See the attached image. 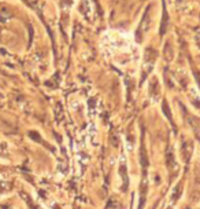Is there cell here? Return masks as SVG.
<instances>
[{
	"label": "cell",
	"mask_w": 200,
	"mask_h": 209,
	"mask_svg": "<svg viewBox=\"0 0 200 209\" xmlns=\"http://www.w3.org/2000/svg\"><path fill=\"white\" fill-rule=\"evenodd\" d=\"M148 11H149V7L147 8V11H145L144 17H143V21H141V23H140V28L137 29V40H139V41H141L143 40V35H144V32L148 30Z\"/></svg>",
	"instance_id": "cell-1"
},
{
	"label": "cell",
	"mask_w": 200,
	"mask_h": 209,
	"mask_svg": "<svg viewBox=\"0 0 200 209\" xmlns=\"http://www.w3.org/2000/svg\"><path fill=\"white\" fill-rule=\"evenodd\" d=\"M166 161H167L169 169H171V168H173V175H175V173H177V171H178V165H177V162H175V160H174V154H173V150H170V149L167 150V154H166Z\"/></svg>",
	"instance_id": "cell-2"
},
{
	"label": "cell",
	"mask_w": 200,
	"mask_h": 209,
	"mask_svg": "<svg viewBox=\"0 0 200 209\" xmlns=\"http://www.w3.org/2000/svg\"><path fill=\"white\" fill-rule=\"evenodd\" d=\"M167 25H169V15H167V10H166V4H165V2H163V18H162V21H160V29H159L160 36H163L166 33Z\"/></svg>",
	"instance_id": "cell-3"
},
{
	"label": "cell",
	"mask_w": 200,
	"mask_h": 209,
	"mask_svg": "<svg viewBox=\"0 0 200 209\" xmlns=\"http://www.w3.org/2000/svg\"><path fill=\"white\" fill-rule=\"evenodd\" d=\"M140 164L143 167V171H147L148 168V158H147V150H145V144H144V139L141 143V149H140Z\"/></svg>",
	"instance_id": "cell-4"
},
{
	"label": "cell",
	"mask_w": 200,
	"mask_h": 209,
	"mask_svg": "<svg viewBox=\"0 0 200 209\" xmlns=\"http://www.w3.org/2000/svg\"><path fill=\"white\" fill-rule=\"evenodd\" d=\"M181 186H182V183H178L177 186L174 187V190H173V194H171V198H173V201H177L178 197H180V194H181Z\"/></svg>",
	"instance_id": "cell-5"
},
{
	"label": "cell",
	"mask_w": 200,
	"mask_h": 209,
	"mask_svg": "<svg viewBox=\"0 0 200 209\" xmlns=\"http://www.w3.org/2000/svg\"><path fill=\"white\" fill-rule=\"evenodd\" d=\"M163 113L166 114V117L170 120V123L173 124V117H171V114H170V111H169V108H167V102L166 101H163Z\"/></svg>",
	"instance_id": "cell-6"
},
{
	"label": "cell",
	"mask_w": 200,
	"mask_h": 209,
	"mask_svg": "<svg viewBox=\"0 0 200 209\" xmlns=\"http://www.w3.org/2000/svg\"><path fill=\"white\" fill-rule=\"evenodd\" d=\"M121 173H122V177H123V190H126V186H128V177H126V168H125L123 164H122V167H121Z\"/></svg>",
	"instance_id": "cell-7"
},
{
	"label": "cell",
	"mask_w": 200,
	"mask_h": 209,
	"mask_svg": "<svg viewBox=\"0 0 200 209\" xmlns=\"http://www.w3.org/2000/svg\"><path fill=\"white\" fill-rule=\"evenodd\" d=\"M192 72H193V74H195V78H196L197 84H199V87H200V72H199V70H197L196 68H193V66H192Z\"/></svg>",
	"instance_id": "cell-8"
},
{
	"label": "cell",
	"mask_w": 200,
	"mask_h": 209,
	"mask_svg": "<svg viewBox=\"0 0 200 209\" xmlns=\"http://www.w3.org/2000/svg\"><path fill=\"white\" fill-rule=\"evenodd\" d=\"M169 209H170V208H169Z\"/></svg>",
	"instance_id": "cell-9"
}]
</instances>
